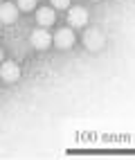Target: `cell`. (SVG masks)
Instances as JSON below:
<instances>
[{"instance_id":"cell-2","label":"cell","mask_w":135,"mask_h":160,"mask_svg":"<svg viewBox=\"0 0 135 160\" xmlns=\"http://www.w3.org/2000/svg\"><path fill=\"white\" fill-rule=\"evenodd\" d=\"M52 43H54L59 50H72L77 43V36H75V32L63 27V29H59L54 36H52Z\"/></svg>"},{"instance_id":"cell-9","label":"cell","mask_w":135,"mask_h":160,"mask_svg":"<svg viewBox=\"0 0 135 160\" xmlns=\"http://www.w3.org/2000/svg\"><path fill=\"white\" fill-rule=\"evenodd\" d=\"M70 0H52V9H68Z\"/></svg>"},{"instance_id":"cell-8","label":"cell","mask_w":135,"mask_h":160,"mask_svg":"<svg viewBox=\"0 0 135 160\" xmlns=\"http://www.w3.org/2000/svg\"><path fill=\"white\" fill-rule=\"evenodd\" d=\"M18 12H34L36 9V0H16Z\"/></svg>"},{"instance_id":"cell-11","label":"cell","mask_w":135,"mask_h":160,"mask_svg":"<svg viewBox=\"0 0 135 160\" xmlns=\"http://www.w3.org/2000/svg\"><path fill=\"white\" fill-rule=\"evenodd\" d=\"M0 2H2V0H0Z\"/></svg>"},{"instance_id":"cell-3","label":"cell","mask_w":135,"mask_h":160,"mask_svg":"<svg viewBox=\"0 0 135 160\" xmlns=\"http://www.w3.org/2000/svg\"><path fill=\"white\" fill-rule=\"evenodd\" d=\"M0 79L5 83H16L20 79V66L16 61H2L0 63Z\"/></svg>"},{"instance_id":"cell-4","label":"cell","mask_w":135,"mask_h":160,"mask_svg":"<svg viewBox=\"0 0 135 160\" xmlns=\"http://www.w3.org/2000/svg\"><path fill=\"white\" fill-rule=\"evenodd\" d=\"M88 12L84 7H68V25L70 27H86Z\"/></svg>"},{"instance_id":"cell-5","label":"cell","mask_w":135,"mask_h":160,"mask_svg":"<svg viewBox=\"0 0 135 160\" xmlns=\"http://www.w3.org/2000/svg\"><path fill=\"white\" fill-rule=\"evenodd\" d=\"M29 43L36 50H47L50 43H52V36H50L47 29H34L32 34H29Z\"/></svg>"},{"instance_id":"cell-1","label":"cell","mask_w":135,"mask_h":160,"mask_svg":"<svg viewBox=\"0 0 135 160\" xmlns=\"http://www.w3.org/2000/svg\"><path fill=\"white\" fill-rule=\"evenodd\" d=\"M104 41H106V36H104L101 27H88L84 32V45L90 50V52H97L104 48Z\"/></svg>"},{"instance_id":"cell-6","label":"cell","mask_w":135,"mask_h":160,"mask_svg":"<svg viewBox=\"0 0 135 160\" xmlns=\"http://www.w3.org/2000/svg\"><path fill=\"white\" fill-rule=\"evenodd\" d=\"M18 20V7L14 2H0V23L14 25Z\"/></svg>"},{"instance_id":"cell-10","label":"cell","mask_w":135,"mask_h":160,"mask_svg":"<svg viewBox=\"0 0 135 160\" xmlns=\"http://www.w3.org/2000/svg\"><path fill=\"white\" fill-rule=\"evenodd\" d=\"M5 61V52H2V48H0V63Z\"/></svg>"},{"instance_id":"cell-7","label":"cell","mask_w":135,"mask_h":160,"mask_svg":"<svg viewBox=\"0 0 135 160\" xmlns=\"http://www.w3.org/2000/svg\"><path fill=\"white\" fill-rule=\"evenodd\" d=\"M36 23L41 27H50V25H54L56 23V14H54V9L52 7H41L36 9Z\"/></svg>"}]
</instances>
